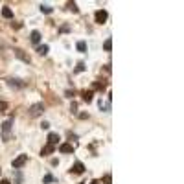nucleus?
I'll return each mask as SVG.
<instances>
[{"mask_svg": "<svg viewBox=\"0 0 184 184\" xmlns=\"http://www.w3.org/2000/svg\"><path fill=\"white\" fill-rule=\"evenodd\" d=\"M83 68H85V64H83V63H79V64H77V68H76V70H77V72H81Z\"/></svg>", "mask_w": 184, "mask_h": 184, "instance_id": "obj_22", "label": "nucleus"}, {"mask_svg": "<svg viewBox=\"0 0 184 184\" xmlns=\"http://www.w3.org/2000/svg\"><path fill=\"white\" fill-rule=\"evenodd\" d=\"M105 182H107V184H110V175H105Z\"/></svg>", "mask_w": 184, "mask_h": 184, "instance_id": "obj_25", "label": "nucleus"}, {"mask_svg": "<svg viewBox=\"0 0 184 184\" xmlns=\"http://www.w3.org/2000/svg\"><path fill=\"white\" fill-rule=\"evenodd\" d=\"M41 11H42V13H52V8H50V6H44V4H42V6H41Z\"/></svg>", "mask_w": 184, "mask_h": 184, "instance_id": "obj_19", "label": "nucleus"}, {"mask_svg": "<svg viewBox=\"0 0 184 184\" xmlns=\"http://www.w3.org/2000/svg\"><path fill=\"white\" fill-rule=\"evenodd\" d=\"M28 162V155H18L17 158H13V162H11V166L15 168V169H20L22 166H24Z\"/></svg>", "mask_w": 184, "mask_h": 184, "instance_id": "obj_1", "label": "nucleus"}, {"mask_svg": "<svg viewBox=\"0 0 184 184\" xmlns=\"http://www.w3.org/2000/svg\"><path fill=\"white\" fill-rule=\"evenodd\" d=\"M59 151L61 153H74V146L72 144H61L59 146Z\"/></svg>", "mask_w": 184, "mask_h": 184, "instance_id": "obj_5", "label": "nucleus"}, {"mask_svg": "<svg viewBox=\"0 0 184 184\" xmlns=\"http://www.w3.org/2000/svg\"><path fill=\"white\" fill-rule=\"evenodd\" d=\"M0 184H9V180H6V179H4V180H0Z\"/></svg>", "mask_w": 184, "mask_h": 184, "instance_id": "obj_26", "label": "nucleus"}, {"mask_svg": "<svg viewBox=\"0 0 184 184\" xmlns=\"http://www.w3.org/2000/svg\"><path fill=\"white\" fill-rule=\"evenodd\" d=\"M94 88L103 90V88H105V83H103V81H96V83H94Z\"/></svg>", "mask_w": 184, "mask_h": 184, "instance_id": "obj_16", "label": "nucleus"}, {"mask_svg": "<svg viewBox=\"0 0 184 184\" xmlns=\"http://www.w3.org/2000/svg\"><path fill=\"white\" fill-rule=\"evenodd\" d=\"M30 39H31V42H33V44H37V42L41 41V33H39V31L35 30V31H31V35H30Z\"/></svg>", "mask_w": 184, "mask_h": 184, "instance_id": "obj_11", "label": "nucleus"}, {"mask_svg": "<svg viewBox=\"0 0 184 184\" xmlns=\"http://www.w3.org/2000/svg\"><path fill=\"white\" fill-rule=\"evenodd\" d=\"M77 50H79V52H85V50H87V44H85L83 41H79V42H77Z\"/></svg>", "mask_w": 184, "mask_h": 184, "instance_id": "obj_17", "label": "nucleus"}, {"mask_svg": "<svg viewBox=\"0 0 184 184\" xmlns=\"http://www.w3.org/2000/svg\"><path fill=\"white\" fill-rule=\"evenodd\" d=\"M92 98H94V92H92V90H85L83 92V100L85 101H92Z\"/></svg>", "mask_w": 184, "mask_h": 184, "instance_id": "obj_12", "label": "nucleus"}, {"mask_svg": "<svg viewBox=\"0 0 184 184\" xmlns=\"http://www.w3.org/2000/svg\"><path fill=\"white\" fill-rule=\"evenodd\" d=\"M105 20H107V11L105 9H98L96 11V22L98 24H103Z\"/></svg>", "mask_w": 184, "mask_h": 184, "instance_id": "obj_4", "label": "nucleus"}, {"mask_svg": "<svg viewBox=\"0 0 184 184\" xmlns=\"http://www.w3.org/2000/svg\"><path fill=\"white\" fill-rule=\"evenodd\" d=\"M70 110H72V112H76V110H77V105H76V103H72V107H70Z\"/></svg>", "mask_w": 184, "mask_h": 184, "instance_id": "obj_24", "label": "nucleus"}, {"mask_svg": "<svg viewBox=\"0 0 184 184\" xmlns=\"http://www.w3.org/2000/svg\"><path fill=\"white\" fill-rule=\"evenodd\" d=\"M50 153H54V146H50V144H46V146L42 147L41 155H42V156H46V155H50Z\"/></svg>", "mask_w": 184, "mask_h": 184, "instance_id": "obj_10", "label": "nucleus"}, {"mask_svg": "<svg viewBox=\"0 0 184 184\" xmlns=\"http://www.w3.org/2000/svg\"><path fill=\"white\" fill-rule=\"evenodd\" d=\"M68 8H70L74 13H77V6H76V4H72V2H70V4H68Z\"/></svg>", "mask_w": 184, "mask_h": 184, "instance_id": "obj_20", "label": "nucleus"}, {"mask_svg": "<svg viewBox=\"0 0 184 184\" xmlns=\"http://www.w3.org/2000/svg\"><path fill=\"white\" fill-rule=\"evenodd\" d=\"M8 83H9V87H13V88H22V87H24V83H22L20 79H8Z\"/></svg>", "mask_w": 184, "mask_h": 184, "instance_id": "obj_6", "label": "nucleus"}, {"mask_svg": "<svg viewBox=\"0 0 184 184\" xmlns=\"http://www.w3.org/2000/svg\"><path fill=\"white\" fill-rule=\"evenodd\" d=\"M6 110H8V103L0 100V112H6Z\"/></svg>", "mask_w": 184, "mask_h": 184, "instance_id": "obj_18", "label": "nucleus"}, {"mask_svg": "<svg viewBox=\"0 0 184 184\" xmlns=\"http://www.w3.org/2000/svg\"><path fill=\"white\" fill-rule=\"evenodd\" d=\"M83 171H85V166H83L81 162H76V164L72 166V173H77V175H79V173H83Z\"/></svg>", "mask_w": 184, "mask_h": 184, "instance_id": "obj_9", "label": "nucleus"}, {"mask_svg": "<svg viewBox=\"0 0 184 184\" xmlns=\"http://www.w3.org/2000/svg\"><path fill=\"white\" fill-rule=\"evenodd\" d=\"M103 48H105V52H110V50H112V39H107V41L103 42Z\"/></svg>", "mask_w": 184, "mask_h": 184, "instance_id": "obj_14", "label": "nucleus"}, {"mask_svg": "<svg viewBox=\"0 0 184 184\" xmlns=\"http://www.w3.org/2000/svg\"><path fill=\"white\" fill-rule=\"evenodd\" d=\"M41 127H42V129H48V127H50V123H48V122H42V123H41Z\"/></svg>", "mask_w": 184, "mask_h": 184, "instance_id": "obj_23", "label": "nucleus"}, {"mask_svg": "<svg viewBox=\"0 0 184 184\" xmlns=\"http://www.w3.org/2000/svg\"><path fill=\"white\" fill-rule=\"evenodd\" d=\"M37 52H39L41 55H46V54H48V52H50V48H48V46H46V44H44V46H39V48H37Z\"/></svg>", "mask_w": 184, "mask_h": 184, "instance_id": "obj_15", "label": "nucleus"}, {"mask_svg": "<svg viewBox=\"0 0 184 184\" xmlns=\"http://www.w3.org/2000/svg\"><path fill=\"white\" fill-rule=\"evenodd\" d=\"M11 125H13V122H11V120H8V122H4V123H2V138H4V142H8V140H9Z\"/></svg>", "mask_w": 184, "mask_h": 184, "instance_id": "obj_2", "label": "nucleus"}, {"mask_svg": "<svg viewBox=\"0 0 184 184\" xmlns=\"http://www.w3.org/2000/svg\"><path fill=\"white\" fill-rule=\"evenodd\" d=\"M2 17H6V18H11V17H13V11H11L9 8H2Z\"/></svg>", "mask_w": 184, "mask_h": 184, "instance_id": "obj_13", "label": "nucleus"}, {"mask_svg": "<svg viewBox=\"0 0 184 184\" xmlns=\"http://www.w3.org/2000/svg\"><path fill=\"white\" fill-rule=\"evenodd\" d=\"M15 55H17L18 59H22L24 63H30V61H31V59H30V55H26V54L22 52V50H15Z\"/></svg>", "mask_w": 184, "mask_h": 184, "instance_id": "obj_8", "label": "nucleus"}, {"mask_svg": "<svg viewBox=\"0 0 184 184\" xmlns=\"http://www.w3.org/2000/svg\"><path fill=\"white\" fill-rule=\"evenodd\" d=\"M42 110H44V105H42V103H35V105H31V107H30V116H31V118L41 116Z\"/></svg>", "mask_w": 184, "mask_h": 184, "instance_id": "obj_3", "label": "nucleus"}, {"mask_svg": "<svg viewBox=\"0 0 184 184\" xmlns=\"http://www.w3.org/2000/svg\"><path fill=\"white\" fill-rule=\"evenodd\" d=\"M48 144H50V146H55V144H59V134H55V133H50V134H48Z\"/></svg>", "mask_w": 184, "mask_h": 184, "instance_id": "obj_7", "label": "nucleus"}, {"mask_svg": "<svg viewBox=\"0 0 184 184\" xmlns=\"http://www.w3.org/2000/svg\"><path fill=\"white\" fill-rule=\"evenodd\" d=\"M52 180H54L52 175H46V177H44V182H52Z\"/></svg>", "mask_w": 184, "mask_h": 184, "instance_id": "obj_21", "label": "nucleus"}]
</instances>
